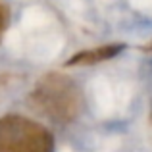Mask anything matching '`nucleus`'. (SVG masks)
I'll use <instances>...</instances> for the list:
<instances>
[{
  "label": "nucleus",
  "mask_w": 152,
  "mask_h": 152,
  "mask_svg": "<svg viewBox=\"0 0 152 152\" xmlns=\"http://www.w3.org/2000/svg\"><path fill=\"white\" fill-rule=\"evenodd\" d=\"M31 104L56 123H69L83 110V94L66 75L52 73L39 81L31 93Z\"/></svg>",
  "instance_id": "nucleus-1"
},
{
  "label": "nucleus",
  "mask_w": 152,
  "mask_h": 152,
  "mask_svg": "<svg viewBox=\"0 0 152 152\" xmlns=\"http://www.w3.org/2000/svg\"><path fill=\"white\" fill-rule=\"evenodd\" d=\"M0 152H54V137L29 118L4 115L0 118Z\"/></svg>",
  "instance_id": "nucleus-2"
},
{
  "label": "nucleus",
  "mask_w": 152,
  "mask_h": 152,
  "mask_svg": "<svg viewBox=\"0 0 152 152\" xmlns=\"http://www.w3.org/2000/svg\"><path fill=\"white\" fill-rule=\"evenodd\" d=\"M123 50V45H108V46H98V48L83 50L75 54L73 58L67 62V66H93V64L104 62V60L114 58L115 54Z\"/></svg>",
  "instance_id": "nucleus-3"
},
{
  "label": "nucleus",
  "mask_w": 152,
  "mask_h": 152,
  "mask_svg": "<svg viewBox=\"0 0 152 152\" xmlns=\"http://www.w3.org/2000/svg\"><path fill=\"white\" fill-rule=\"evenodd\" d=\"M8 21H10V10H8V6H4L0 2V39H2L4 31L8 27Z\"/></svg>",
  "instance_id": "nucleus-4"
}]
</instances>
